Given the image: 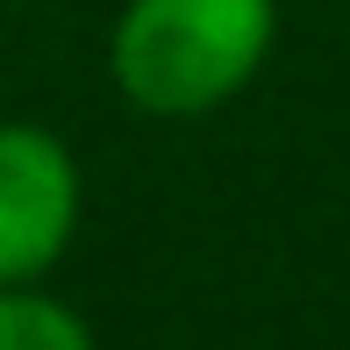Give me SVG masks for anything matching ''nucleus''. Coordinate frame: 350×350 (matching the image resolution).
Returning a JSON list of instances; mask_svg holds the SVG:
<instances>
[{"instance_id":"1","label":"nucleus","mask_w":350,"mask_h":350,"mask_svg":"<svg viewBox=\"0 0 350 350\" xmlns=\"http://www.w3.org/2000/svg\"><path fill=\"white\" fill-rule=\"evenodd\" d=\"M272 51V0H129L107 72L143 115L221 107Z\"/></svg>"},{"instance_id":"2","label":"nucleus","mask_w":350,"mask_h":350,"mask_svg":"<svg viewBox=\"0 0 350 350\" xmlns=\"http://www.w3.org/2000/svg\"><path fill=\"white\" fill-rule=\"evenodd\" d=\"M79 229V165L36 122H0V286H29Z\"/></svg>"},{"instance_id":"3","label":"nucleus","mask_w":350,"mask_h":350,"mask_svg":"<svg viewBox=\"0 0 350 350\" xmlns=\"http://www.w3.org/2000/svg\"><path fill=\"white\" fill-rule=\"evenodd\" d=\"M0 350H93V336L65 300H43L29 286H0Z\"/></svg>"}]
</instances>
